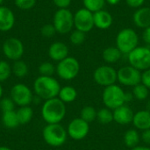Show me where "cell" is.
<instances>
[{"instance_id":"cell-5","label":"cell","mask_w":150,"mask_h":150,"mask_svg":"<svg viewBox=\"0 0 150 150\" xmlns=\"http://www.w3.org/2000/svg\"><path fill=\"white\" fill-rule=\"evenodd\" d=\"M42 136L47 144L52 147H60L67 140V130L60 124H47L43 131Z\"/></svg>"},{"instance_id":"cell-37","label":"cell","mask_w":150,"mask_h":150,"mask_svg":"<svg viewBox=\"0 0 150 150\" xmlns=\"http://www.w3.org/2000/svg\"><path fill=\"white\" fill-rule=\"evenodd\" d=\"M142 83L150 90V69L142 73Z\"/></svg>"},{"instance_id":"cell-24","label":"cell","mask_w":150,"mask_h":150,"mask_svg":"<svg viewBox=\"0 0 150 150\" xmlns=\"http://www.w3.org/2000/svg\"><path fill=\"white\" fill-rule=\"evenodd\" d=\"M18 120L19 122V125H25L29 123L33 116V109L29 106H21L16 111Z\"/></svg>"},{"instance_id":"cell-9","label":"cell","mask_w":150,"mask_h":150,"mask_svg":"<svg viewBox=\"0 0 150 150\" xmlns=\"http://www.w3.org/2000/svg\"><path fill=\"white\" fill-rule=\"evenodd\" d=\"M93 79L97 84L104 87L115 84L118 81L117 70L109 65L99 66L93 72Z\"/></svg>"},{"instance_id":"cell-40","label":"cell","mask_w":150,"mask_h":150,"mask_svg":"<svg viewBox=\"0 0 150 150\" xmlns=\"http://www.w3.org/2000/svg\"><path fill=\"white\" fill-rule=\"evenodd\" d=\"M141 140L147 146H150V129L142 131V134H141Z\"/></svg>"},{"instance_id":"cell-6","label":"cell","mask_w":150,"mask_h":150,"mask_svg":"<svg viewBox=\"0 0 150 150\" xmlns=\"http://www.w3.org/2000/svg\"><path fill=\"white\" fill-rule=\"evenodd\" d=\"M53 25L56 33L60 34H67L72 31L74 27V14L68 9H58L53 18Z\"/></svg>"},{"instance_id":"cell-29","label":"cell","mask_w":150,"mask_h":150,"mask_svg":"<svg viewBox=\"0 0 150 150\" xmlns=\"http://www.w3.org/2000/svg\"><path fill=\"white\" fill-rule=\"evenodd\" d=\"M133 97L134 98L142 101L147 99V98L149 97V89L147 88L144 84H142V83L135 85L134 87H133V91H132Z\"/></svg>"},{"instance_id":"cell-42","label":"cell","mask_w":150,"mask_h":150,"mask_svg":"<svg viewBox=\"0 0 150 150\" xmlns=\"http://www.w3.org/2000/svg\"><path fill=\"white\" fill-rule=\"evenodd\" d=\"M131 150H150V148L149 146H140V145H138L137 147H134V148L131 149Z\"/></svg>"},{"instance_id":"cell-20","label":"cell","mask_w":150,"mask_h":150,"mask_svg":"<svg viewBox=\"0 0 150 150\" xmlns=\"http://www.w3.org/2000/svg\"><path fill=\"white\" fill-rule=\"evenodd\" d=\"M133 125L136 129L144 131L150 129V111L141 110L134 113L133 119Z\"/></svg>"},{"instance_id":"cell-2","label":"cell","mask_w":150,"mask_h":150,"mask_svg":"<svg viewBox=\"0 0 150 150\" xmlns=\"http://www.w3.org/2000/svg\"><path fill=\"white\" fill-rule=\"evenodd\" d=\"M33 89L39 98L48 100L58 97L61 85L53 76H40L33 83Z\"/></svg>"},{"instance_id":"cell-45","label":"cell","mask_w":150,"mask_h":150,"mask_svg":"<svg viewBox=\"0 0 150 150\" xmlns=\"http://www.w3.org/2000/svg\"><path fill=\"white\" fill-rule=\"evenodd\" d=\"M2 95H3V88H2V86L0 85V98H2Z\"/></svg>"},{"instance_id":"cell-44","label":"cell","mask_w":150,"mask_h":150,"mask_svg":"<svg viewBox=\"0 0 150 150\" xmlns=\"http://www.w3.org/2000/svg\"><path fill=\"white\" fill-rule=\"evenodd\" d=\"M0 150H11L10 148L7 147H0Z\"/></svg>"},{"instance_id":"cell-28","label":"cell","mask_w":150,"mask_h":150,"mask_svg":"<svg viewBox=\"0 0 150 150\" xmlns=\"http://www.w3.org/2000/svg\"><path fill=\"white\" fill-rule=\"evenodd\" d=\"M11 69H12V73L17 77H19V78L25 77L28 73L27 64L24 61H21V60L14 62V63L11 67Z\"/></svg>"},{"instance_id":"cell-31","label":"cell","mask_w":150,"mask_h":150,"mask_svg":"<svg viewBox=\"0 0 150 150\" xmlns=\"http://www.w3.org/2000/svg\"><path fill=\"white\" fill-rule=\"evenodd\" d=\"M56 71V67L49 62H44L39 66V73L40 76H52Z\"/></svg>"},{"instance_id":"cell-13","label":"cell","mask_w":150,"mask_h":150,"mask_svg":"<svg viewBox=\"0 0 150 150\" xmlns=\"http://www.w3.org/2000/svg\"><path fill=\"white\" fill-rule=\"evenodd\" d=\"M11 98L19 107L26 106L33 101V92L25 84L17 83L11 90Z\"/></svg>"},{"instance_id":"cell-39","label":"cell","mask_w":150,"mask_h":150,"mask_svg":"<svg viewBox=\"0 0 150 150\" xmlns=\"http://www.w3.org/2000/svg\"><path fill=\"white\" fill-rule=\"evenodd\" d=\"M72 0H53L55 6L58 7V9H68L70 5Z\"/></svg>"},{"instance_id":"cell-35","label":"cell","mask_w":150,"mask_h":150,"mask_svg":"<svg viewBox=\"0 0 150 150\" xmlns=\"http://www.w3.org/2000/svg\"><path fill=\"white\" fill-rule=\"evenodd\" d=\"M15 103L11 98H4L0 100V108L3 112L14 111Z\"/></svg>"},{"instance_id":"cell-34","label":"cell","mask_w":150,"mask_h":150,"mask_svg":"<svg viewBox=\"0 0 150 150\" xmlns=\"http://www.w3.org/2000/svg\"><path fill=\"white\" fill-rule=\"evenodd\" d=\"M15 5L20 10H30L36 4V0H14Z\"/></svg>"},{"instance_id":"cell-41","label":"cell","mask_w":150,"mask_h":150,"mask_svg":"<svg viewBox=\"0 0 150 150\" xmlns=\"http://www.w3.org/2000/svg\"><path fill=\"white\" fill-rule=\"evenodd\" d=\"M142 40H144L145 43H147L148 45H150V26L143 29Z\"/></svg>"},{"instance_id":"cell-1","label":"cell","mask_w":150,"mask_h":150,"mask_svg":"<svg viewBox=\"0 0 150 150\" xmlns=\"http://www.w3.org/2000/svg\"><path fill=\"white\" fill-rule=\"evenodd\" d=\"M41 115L47 124H58L66 115V105L59 98L46 100L41 108Z\"/></svg>"},{"instance_id":"cell-3","label":"cell","mask_w":150,"mask_h":150,"mask_svg":"<svg viewBox=\"0 0 150 150\" xmlns=\"http://www.w3.org/2000/svg\"><path fill=\"white\" fill-rule=\"evenodd\" d=\"M102 100L106 108L114 110L126 104V92L120 86L112 84L105 87Z\"/></svg>"},{"instance_id":"cell-8","label":"cell","mask_w":150,"mask_h":150,"mask_svg":"<svg viewBox=\"0 0 150 150\" xmlns=\"http://www.w3.org/2000/svg\"><path fill=\"white\" fill-rule=\"evenodd\" d=\"M129 65L140 71L150 69V48L148 47H137L128 54Z\"/></svg>"},{"instance_id":"cell-18","label":"cell","mask_w":150,"mask_h":150,"mask_svg":"<svg viewBox=\"0 0 150 150\" xmlns=\"http://www.w3.org/2000/svg\"><path fill=\"white\" fill-rule=\"evenodd\" d=\"M93 19H94V26L101 30L109 29L113 23V18L112 14L105 10H101L94 12Z\"/></svg>"},{"instance_id":"cell-38","label":"cell","mask_w":150,"mask_h":150,"mask_svg":"<svg viewBox=\"0 0 150 150\" xmlns=\"http://www.w3.org/2000/svg\"><path fill=\"white\" fill-rule=\"evenodd\" d=\"M146 0H126L127 4L134 9H139L143 6Z\"/></svg>"},{"instance_id":"cell-22","label":"cell","mask_w":150,"mask_h":150,"mask_svg":"<svg viewBox=\"0 0 150 150\" xmlns=\"http://www.w3.org/2000/svg\"><path fill=\"white\" fill-rule=\"evenodd\" d=\"M77 97V91L76 90L72 87V86H64L61 87V90L58 94V98L64 103V104H69L72 103L76 100Z\"/></svg>"},{"instance_id":"cell-14","label":"cell","mask_w":150,"mask_h":150,"mask_svg":"<svg viewBox=\"0 0 150 150\" xmlns=\"http://www.w3.org/2000/svg\"><path fill=\"white\" fill-rule=\"evenodd\" d=\"M90 132V124L82 120L81 118H76L72 120L67 128L68 135L75 140L80 141L84 139Z\"/></svg>"},{"instance_id":"cell-26","label":"cell","mask_w":150,"mask_h":150,"mask_svg":"<svg viewBox=\"0 0 150 150\" xmlns=\"http://www.w3.org/2000/svg\"><path fill=\"white\" fill-rule=\"evenodd\" d=\"M97 120L102 125H107L113 121V112L109 108H101L97 112Z\"/></svg>"},{"instance_id":"cell-17","label":"cell","mask_w":150,"mask_h":150,"mask_svg":"<svg viewBox=\"0 0 150 150\" xmlns=\"http://www.w3.org/2000/svg\"><path fill=\"white\" fill-rule=\"evenodd\" d=\"M15 25V16L13 11L5 6H0V31L8 32Z\"/></svg>"},{"instance_id":"cell-4","label":"cell","mask_w":150,"mask_h":150,"mask_svg":"<svg viewBox=\"0 0 150 150\" xmlns=\"http://www.w3.org/2000/svg\"><path fill=\"white\" fill-rule=\"evenodd\" d=\"M139 45V36L132 28L120 30L116 37V47L123 54H128Z\"/></svg>"},{"instance_id":"cell-19","label":"cell","mask_w":150,"mask_h":150,"mask_svg":"<svg viewBox=\"0 0 150 150\" xmlns=\"http://www.w3.org/2000/svg\"><path fill=\"white\" fill-rule=\"evenodd\" d=\"M133 21L139 28L145 29L150 26V7L142 6L136 9L133 15Z\"/></svg>"},{"instance_id":"cell-43","label":"cell","mask_w":150,"mask_h":150,"mask_svg":"<svg viewBox=\"0 0 150 150\" xmlns=\"http://www.w3.org/2000/svg\"><path fill=\"white\" fill-rule=\"evenodd\" d=\"M105 2L111 5H115V4H118L120 2V0H105Z\"/></svg>"},{"instance_id":"cell-7","label":"cell","mask_w":150,"mask_h":150,"mask_svg":"<svg viewBox=\"0 0 150 150\" xmlns=\"http://www.w3.org/2000/svg\"><path fill=\"white\" fill-rule=\"evenodd\" d=\"M80 71L79 62L71 56H68L62 61L59 62L56 66V73L58 76L66 81L72 80L76 78Z\"/></svg>"},{"instance_id":"cell-27","label":"cell","mask_w":150,"mask_h":150,"mask_svg":"<svg viewBox=\"0 0 150 150\" xmlns=\"http://www.w3.org/2000/svg\"><path fill=\"white\" fill-rule=\"evenodd\" d=\"M97 112L98 111H96V109L93 106L86 105L83 107V109L81 110L80 118L90 124L97 120Z\"/></svg>"},{"instance_id":"cell-46","label":"cell","mask_w":150,"mask_h":150,"mask_svg":"<svg viewBox=\"0 0 150 150\" xmlns=\"http://www.w3.org/2000/svg\"><path fill=\"white\" fill-rule=\"evenodd\" d=\"M4 0H0V6H1L2 4H3V3H4Z\"/></svg>"},{"instance_id":"cell-12","label":"cell","mask_w":150,"mask_h":150,"mask_svg":"<svg viewBox=\"0 0 150 150\" xmlns=\"http://www.w3.org/2000/svg\"><path fill=\"white\" fill-rule=\"evenodd\" d=\"M74 27L83 33H88L94 27L93 13L84 7L74 13Z\"/></svg>"},{"instance_id":"cell-33","label":"cell","mask_w":150,"mask_h":150,"mask_svg":"<svg viewBox=\"0 0 150 150\" xmlns=\"http://www.w3.org/2000/svg\"><path fill=\"white\" fill-rule=\"evenodd\" d=\"M11 66L6 61H0V83L6 81L11 75Z\"/></svg>"},{"instance_id":"cell-23","label":"cell","mask_w":150,"mask_h":150,"mask_svg":"<svg viewBox=\"0 0 150 150\" xmlns=\"http://www.w3.org/2000/svg\"><path fill=\"white\" fill-rule=\"evenodd\" d=\"M141 142V135L139 134L138 131L135 129H129L124 134V143L125 145L129 148L133 149L137 147Z\"/></svg>"},{"instance_id":"cell-10","label":"cell","mask_w":150,"mask_h":150,"mask_svg":"<svg viewBox=\"0 0 150 150\" xmlns=\"http://www.w3.org/2000/svg\"><path fill=\"white\" fill-rule=\"evenodd\" d=\"M118 82L128 87H134L142 83V71L134 68L131 65L124 66L117 70Z\"/></svg>"},{"instance_id":"cell-25","label":"cell","mask_w":150,"mask_h":150,"mask_svg":"<svg viewBox=\"0 0 150 150\" xmlns=\"http://www.w3.org/2000/svg\"><path fill=\"white\" fill-rule=\"evenodd\" d=\"M2 122H3V125L7 128H11V129L16 128L19 125L16 111L3 112Z\"/></svg>"},{"instance_id":"cell-11","label":"cell","mask_w":150,"mask_h":150,"mask_svg":"<svg viewBox=\"0 0 150 150\" xmlns=\"http://www.w3.org/2000/svg\"><path fill=\"white\" fill-rule=\"evenodd\" d=\"M4 56L13 62L21 59L24 54V45L18 38H9L4 43L2 47Z\"/></svg>"},{"instance_id":"cell-36","label":"cell","mask_w":150,"mask_h":150,"mask_svg":"<svg viewBox=\"0 0 150 150\" xmlns=\"http://www.w3.org/2000/svg\"><path fill=\"white\" fill-rule=\"evenodd\" d=\"M40 33L42 34L43 37H46V38H52L55 33H56V30L53 24H46L44 25L41 29H40Z\"/></svg>"},{"instance_id":"cell-16","label":"cell","mask_w":150,"mask_h":150,"mask_svg":"<svg viewBox=\"0 0 150 150\" xmlns=\"http://www.w3.org/2000/svg\"><path fill=\"white\" fill-rule=\"evenodd\" d=\"M48 55L50 59L59 62L69 56V47L63 42H54L48 48Z\"/></svg>"},{"instance_id":"cell-30","label":"cell","mask_w":150,"mask_h":150,"mask_svg":"<svg viewBox=\"0 0 150 150\" xmlns=\"http://www.w3.org/2000/svg\"><path fill=\"white\" fill-rule=\"evenodd\" d=\"M105 3V0H83L84 8L89 10L92 13L104 10Z\"/></svg>"},{"instance_id":"cell-32","label":"cell","mask_w":150,"mask_h":150,"mask_svg":"<svg viewBox=\"0 0 150 150\" xmlns=\"http://www.w3.org/2000/svg\"><path fill=\"white\" fill-rule=\"evenodd\" d=\"M85 40H86V33L76 29L75 31H72L69 36L70 42L76 46L82 45L85 41Z\"/></svg>"},{"instance_id":"cell-21","label":"cell","mask_w":150,"mask_h":150,"mask_svg":"<svg viewBox=\"0 0 150 150\" xmlns=\"http://www.w3.org/2000/svg\"><path fill=\"white\" fill-rule=\"evenodd\" d=\"M122 53L117 47H106L102 54L104 61L108 64H113L119 62L122 56Z\"/></svg>"},{"instance_id":"cell-15","label":"cell","mask_w":150,"mask_h":150,"mask_svg":"<svg viewBox=\"0 0 150 150\" xmlns=\"http://www.w3.org/2000/svg\"><path fill=\"white\" fill-rule=\"evenodd\" d=\"M134 112L127 105H123L113 110V121L119 125H128L133 122Z\"/></svg>"}]
</instances>
